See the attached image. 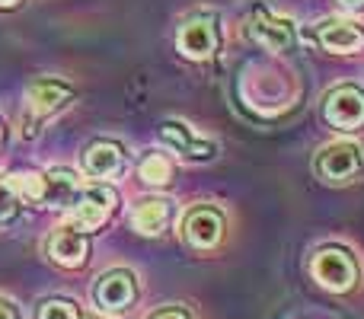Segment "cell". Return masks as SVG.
<instances>
[{"mask_svg":"<svg viewBox=\"0 0 364 319\" xmlns=\"http://www.w3.org/2000/svg\"><path fill=\"white\" fill-rule=\"evenodd\" d=\"M10 185L26 201H36V205H45V207H70L77 192H80L77 175L61 166L45 169L42 175H13Z\"/></svg>","mask_w":364,"mask_h":319,"instance_id":"obj_1","label":"cell"},{"mask_svg":"<svg viewBox=\"0 0 364 319\" xmlns=\"http://www.w3.org/2000/svg\"><path fill=\"white\" fill-rule=\"evenodd\" d=\"M314 173L320 179L333 182V185H342V182H355L364 173V153L358 144L352 141H336V144H326L314 160Z\"/></svg>","mask_w":364,"mask_h":319,"instance_id":"obj_2","label":"cell"},{"mask_svg":"<svg viewBox=\"0 0 364 319\" xmlns=\"http://www.w3.org/2000/svg\"><path fill=\"white\" fill-rule=\"evenodd\" d=\"M115 205H119L115 188H109V185L80 188L74 205H70V227H77V230H83V233L100 230V227L109 220V214H112Z\"/></svg>","mask_w":364,"mask_h":319,"instance_id":"obj_3","label":"cell"},{"mask_svg":"<svg viewBox=\"0 0 364 319\" xmlns=\"http://www.w3.org/2000/svg\"><path fill=\"white\" fill-rule=\"evenodd\" d=\"M314 278L323 284L326 291H352L355 281H358V265H355L352 252L348 249H339V246H326L314 256Z\"/></svg>","mask_w":364,"mask_h":319,"instance_id":"obj_4","label":"cell"},{"mask_svg":"<svg viewBox=\"0 0 364 319\" xmlns=\"http://www.w3.org/2000/svg\"><path fill=\"white\" fill-rule=\"evenodd\" d=\"M326 121L339 131H358L364 128V90L355 83H342V87L329 90L326 96Z\"/></svg>","mask_w":364,"mask_h":319,"instance_id":"obj_5","label":"cell"},{"mask_svg":"<svg viewBox=\"0 0 364 319\" xmlns=\"http://www.w3.org/2000/svg\"><path fill=\"white\" fill-rule=\"evenodd\" d=\"M224 214L218 211V207L211 205H201V207H192V211L186 214V220H182V237H186V243L192 246V249H214V246L224 239Z\"/></svg>","mask_w":364,"mask_h":319,"instance_id":"obj_6","label":"cell"},{"mask_svg":"<svg viewBox=\"0 0 364 319\" xmlns=\"http://www.w3.org/2000/svg\"><path fill=\"white\" fill-rule=\"evenodd\" d=\"M176 45L186 58L192 61H205L218 51L220 45V36H218V23L211 16H192L179 26V36H176Z\"/></svg>","mask_w":364,"mask_h":319,"instance_id":"obj_7","label":"cell"},{"mask_svg":"<svg viewBox=\"0 0 364 319\" xmlns=\"http://www.w3.org/2000/svg\"><path fill=\"white\" fill-rule=\"evenodd\" d=\"M138 297V284H134V275L128 269H112L106 275H100L96 281V303L106 313H125L128 307Z\"/></svg>","mask_w":364,"mask_h":319,"instance_id":"obj_8","label":"cell"},{"mask_svg":"<svg viewBox=\"0 0 364 319\" xmlns=\"http://www.w3.org/2000/svg\"><path fill=\"white\" fill-rule=\"evenodd\" d=\"M70 99H74V90H70L68 83H61V80L32 83L29 93H26V112H29L26 125H29V121H38V125H42L45 119H51L55 112H61Z\"/></svg>","mask_w":364,"mask_h":319,"instance_id":"obj_9","label":"cell"},{"mask_svg":"<svg viewBox=\"0 0 364 319\" xmlns=\"http://www.w3.org/2000/svg\"><path fill=\"white\" fill-rule=\"evenodd\" d=\"M250 32L262 48L269 51H288L294 45L297 32H294V23L288 16H278L272 10H256L250 19Z\"/></svg>","mask_w":364,"mask_h":319,"instance_id":"obj_10","label":"cell"},{"mask_svg":"<svg viewBox=\"0 0 364 319\" xmlns=\"http://www.w3.org/2000/svg\"><path fill=\"white\" fill-rule=\"evenodd\" d=\"M80 166L90 179H112L125 169V151L115 141H93V144L83 151Z\"/></svg>","mask_w":364,"mask_h":319,"instance_id":"obj_11","label":"cell"},{"mask_svg":"<svg viewBox=\"0 0 364 319\" xmlns=\"http://www.w3.org/2000/svg\"><path fill=\"white\" fill-rule=\"evenodd\" d=\"M160 138L186 160H211L214 153H218V144H214V141L198 138V134H195L188 125H182V121H166V125L160 128Z\"/></svg>","mask_w":364,"mask_h":319,"instance_id":"obj_12","label":"cell"},{"mask_svg":"<svg viewBox=\"0 0 364 319\" xmlns=\"http://www.w3.org/2000/svg\"><path fill=\"white\" fill-rule=\"evenodd\" d=\"M48 256L51 262L64 265V269H77L87 259V233L77 230V227H61L48 237Z\"/></svg>","mask_w":364,"mask_h":319,"instance_id":"obj_13","label":"cell"},{"mask_svg":"<svg viewBox=\"0 0 364 319\" xmlns=\"http://www.w3.org/2000/svg\"><path fill=\"white\" fill-rule=\"evenodd\" d=\"M316 36H320L323 48L336 51V55H355V51L364 48V32L355 23H346V19H326Z\"/></svg>","mask_w":364,"mask_h":319,"instance_id":"obj_14","label":"cell"},{"mask_svg":"<svg viewBox=\"0 0 364 319\" xmlns=\"http://www.w3.org/2000/svg\"><path fill=\"white\" fill-rule=\"evenodd\" d=\"M173 205L166 198H144L138 207L132 211V227L144 237H157L166 224H170Z\"/></svg>","mask_w":364,"mask_h":319,"instance_id":"obj_15","label":"cell"},{"mask_svg":"<svg viewBox=\"0 0 364 319\" xmlns=\"http://www.w3.org/2000/svg\"><path fill=\"white\" fill-rule=\"evenodd\" d=\"M138 173H141V179L151 182V185H166L173 175V163L166 160L164 153H147V157L141 160Z\"/></svg>","mask_w":364,"mask_h":319,"instance_id":"obj_16","label":"cell"},{"mask_svg":"<svg viewBox=\"0 0 364 319\" xmlns=\"http://www.w3.org/2000/svg\"><path fill=\"white\" fill-rule=\"evenodd\" d=\"M38 319H83L80 307L74 301H64V297H55V301H45L42 310H38Z\"/></svg>","mask_w":364,"mask_h":319,"instance_id":"obj_17","label":"cell"},{"mask_svg":"<svg viewBox=\"0 0 364 319\" xmlns=\"http://www.w3.org/2000/svg\"><path fill=\"white\" fill-rule=\"evenodd\" d=\"M19 211V195L10 185V179H0V220H10Z\"/></svg>","mask_w":364,"mask_h":319,"instance_id":"obj_18","label":"cell"},{"mask_svg":"<svg viewBox=\"0 0 364 319\" xmlns=\"http://www.w3.org/2000/svg\"><path fill=\"white\" fill-rule=\"evenodd\" d=\"M151 319H188L182 310H176V307H166V310H157Z\"/></svg>","mask_w":364,"mask_h":319,"instance_id":"obj_19","label":"cell"},{"mask_svg":"<svg viewBox=\"0 0 364 319\" xmlns=\"http://www.w3.org/2000/svg\"><path fill=\"white\" fill-rule=\"evenodd\" d=\"M0 319H19V310L10 301H0Z\"/></svg>","mask_w":364,"mask_h":319,"instance_id":"obj_20","label":"cell"},{"mask_svg":"<svg viewBox=\"0 0 364 319\" xmlns=\"http://www.w3.org/2000/svg\"><path fill=\"white\" fill-rule=\"evenodd\" d=\"M336 4H339L346 13H361L364 10V0H336Z\"/></svg>","mask_w":364,"mask_h":319,"instance_id":"obj_21","label":"cell"},{"mask_svg":"<svg viewBox=\"0 0 364 319\" xmlns=\"http://www.w3.org/2000/svg\"><path fill=\"white\" fill-rule=\"evenodd\" d=\"M4 141H6V131H4V121H0V151H4Z\"/></svg>","mask_w":364,"mask_h":319,"instance_id":"obj_22","label":"cell"},{"mask_svg":"<svg viewBox=\"0 0 364 319\" xmlns=\"http://www.w3.org/2000/svg\"><path fill=\"white\" fill-rule=\"evenodd\" d=\"M19 0H0V6H16Z\"/></svg>","mask_w":364,"mask_h":319,"instance_id":"obj_23","label":"cell"},{"mask_svg":"<svg viewBox=\"0 0 364 319\" xmlns=\"http://www.w3.org/2000/svg\"><path fill=\"white\" fill-rule=\"evenodd\" d=\"M83 319H87V316H83Z\"/></svg>","mask_w":364,"mask_h":319,"instance_id":"obj_24","label":"cell"}]
</instances>
